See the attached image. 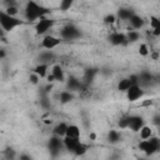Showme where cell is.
<instances>
[{"instance_id":"6da1fadb","label":"cell","mask_w":160,"mask_h":160,"mask_svg":"<svg viewBox=\"0 0 160 160\" xmlns=\"http://www.w3.org/2000/svg\"><path fill=\"white\" fill-rule=\"evenodd\" d=\"M50 12V9L38 4L36 1H28L25 4V11H24V15H25V19L29 21V22H34L44 16H46Z\"/></svg>"},{"instance_id":"7a4b0ae2","label":"cell","mask_w":160,"mask_h":160,"mask_svg":"<svg viewBox=\"0 0 160 160\" xmlns=\"http://www.w3.org/2000/svg\"><path fill=\"white\" fill-rule=\"evenodd\" d=\"M24 24H25V21L21 20V19H19L18 16L16 18L10 16L4 10H0V28L5 32H10L14 29H16L18 26H21Z\"/></svg>"},{"instance_id":"3957f363","label":"cell","mask_w":160,"mask_h":160,"mask_svg":"<svg viewBox=\"0 0 160 160\" xmlns=\"http://www.w3.org/2000/svg\"><path fill=\"white\" fill-rule=\"evenodd\" d=\"M139 150H141L146 156H151L154 155L156 151H159L160 149V140L158 136H150L148 140H141L138 144Z\"/></svg>"},{"instance_id":"277c9868","label":"cell","mask_w":160,"mask_h":160,"mask_svg":"<svg viewBox=\"0 0 160 160\" xmlns=\"http://www.w3.org/2000/svg\"><path fill=\"white\" fill-rule=\"evenodd\" d=\"M59 34H60L59 38L61 40H76L81 38V30L72 22H69L65 26H62Z\"/></svg>"},{"instance_id":"5b68a950","label":"cell","mask_w":160,"mask_h":160,"mask_svg":"<svg viewBox=\"0 0 160 160\" xmlns=\"http://www.w3.org/2000/svg\"><path fill=\"white\" fill-rule=\"evenodd\" d=\"M55 24V20L54 19H50L48 16H44L41 19H39L35 24V32L36 35H44L46 34Z\"/></svg>"},{"instance_id":"8992f818","label":"cell","mask_w":160,"mask_h":160,"mask_svg":"<svg viewBox=\"0 0 160 160\" xmlns=\"http://www.w3.org/2000/svg\"><path fill=\"white\" fill-rule=\"evenodd\" d=\"M62 148H64L62 146V138H59V136L52 135L49 139V141H48V149H49L50 155L52 158H56L60 154V151H61Z\"/></svg>"},{"instance_id":"52a82bcc","label":"cell","mask_w":160,"mask_h":160,"mask_svg":"<svg viewBox=\"0 0 160 160\" xmlns=\"http://www.w3.org/2000/svg\"><path fill=\"white\" fill-rule=\"evenodd\" d=\"M145 94V90L140 86V85H131L128 90H126V99L130 101V102H134V101H138L139 99H141Z\"/></svg>"},{"instance_id":"ba28073f","label":"cell","mask_w":160,"mask_h":160,"mask_svg":"<svg viewBox=\"0 0 160 160\" xmlns=\"http://www.w3.org/2000/svg\"><path fill=\"white\" fill-rule=\"evenodd\" d=\"M61 44V39L60 38H58V36H54V35H46V36H44V39L41 40V44H40V46L42 48V49H46V50H52V49H55L56 46H59Z\"/></svg>"},{"instance_id":"9c48e42d","label":"cell","mask_w":160,"mask_h":160,"mask_svg":"<svg viewBox=\"0 0 160 160\" xmlns=\"http://www.w3.org/2000/svg\"><path fill=\"white\" fill-rule=\"evenodd\" d=\"M145 125V120L140 115H130L129 116V122H128V129H130L134 132H139V130Z\"/></svg>"},{"instance_id":"30bf717a","label":"cell","mask_w":160,"mask_h":160,"mask_svg":"<svg viewBox=\"0 0 160 160\" xmlns=\"http://www.w3.org/2000/svg\"><path fill=\"white\" fill-rule=\"evenodd\" d=\"M109 42L111 45H115V46H120V45H126L128 44V40H126V35L124 32H119V31H114L109 35L108 38Z\"/></svg>"},{"instance_id":"8fae6325","label":"cell","mask_w":160,"mask_h":160,"mask_svg":"<svg viewBox=\"0 0 160 160\" xmlns=\"http://www.w3.org/2000/svg\"><path fill=\"white\" fill-rule=\"evenodd\" d=\"M66 88L68 91L72 92V91H81L84 89V84L75 76H69L66 80Z\"/></svg>"},{"instance_id":"7c38bea8","label":"cell","mask_w":160,"mask_h":160,"mask_svg":"<svg viewBox=\"0 0 160 160\" xmlns=\"http://www.w3.org/2000/svg\"><path fill=\"white\" fill-rule=\"evenodd\" d=\"M52 76H54V79H55V81H59V82H64L65 81V72H64V70H62V68L59 65V64H55V65H52V68H51V72H50Z\"/></svg>"},{"instance_id":"4fadbf2b","label":"cell","mask_w":160,"mask_h":160,"mask_svg":"<svg viewBox=\"0 0 160 160\" xmlns=\"http://www.w3.org/2000/svg\"><path fill=\"white\" fill-rule=\"evenodd\" d=\"M80 135H81V130L78 125L75 124H70L68 125L66 128V132H65V136L66 138H72V139H80Z\"/></svg>"},{"instance_id":"5bb4252c","label":"cell","mask_w":160,"mask_h":160,"mask_svg":"<svg viewBox=\"0 0 160 160\" xmlns=\"http://www.w3.org/2000/svg\"><path fill=\"white\" fill-rule=\"evenodd\" d=\"M79 142H80V139H72V138H66V136L62 138V146L70 152H72L75 150V148L79 145Z\"/></svg>"},{"instance_id":"9a60e30c","label":"cell","mask_w":160,"mask_h":160,"mask_svg":"<svg viewBox=\"0 0 160 160\" xmlns=\"http://www.w3.org/2000/svg\"><path fill=\"white\" fill-rule=\"evenodd\" d=\"M129 22H130V26L132 28V30H139V29H141L142 26H144V24H145V20L140 16V15H138V14H134L130 19H129Z\"/></svg>"},{"instance_id":"2e32d148","label":"cell","mask_w":160,"mask_h":160,"mask_svg":"<svg viewBox=\"0 0 160 160\" xmlns=\"http://www.w3.org/2000/svg\"><path fill=\"white\" fill-rule=\"evenodd\" d=\"M54 60H55V54L50 50H45V51L40 52V55H39V61H40L39 64H49L50 65V62H52Z\"/></svg>"},{"instance_id":"e0dca14e","label":"cell","mask_w":160,"mask_h":160,"mask_svg":"<svg viewBox=\"0 0 160 160\" xmlns=\"http://www.w3.org/2000/svg\"><path fill=\"white\" fill-rule=\"evenodd\" d=\"M48 71H49V64H38L32 70V72L36 74L40 79H45L48 76Z\"/></svg>"},{"instance_id":"ac0fdd59","label":"cell","mask_w":160,"mask_h":160,"mask_svg":"<svg viewBox=\"0 0 160 160\" xmlns=\"http://www.w3.org/2000/svg\"><path fill=\"white\" fill-rule=\"evenodd\" d=\"M66 128H68V124L66 122H59L58 125L54 126L52 135L59 136V138H64L65 136V132H66Z\"/></svg>"},{"instance_id":"d6986e66","label":"cell","mask_w":160,"mask_h":160,"mask_svg":"<svg viewBox=\"0 0 160 160\" xmlns=\"http://www.w3.org/2000/svg\"><path fill=\"white\" fill-rule=\"evenodd\" d=\"M134 14L135 12L131 9H119L118 10V18H119V20H124V21H129V19Z\"/></svg>"},{"instance_id":"ffe728a7","label":"cell","mask_w":160,"mask_h":160,"mask_svg":"<svg viewBox=\"0 0 160 160\" xmlns=\"http://www.w3.org/2000/svg\"><path fill=\"white\" fill-rule=\"evenodd\" d=\"M99 72V70L98 69H94V68H91V69H86L85 70V74H84V82L88 85V84H90V82H92V80H94V78L96 76V74Z\"/></svg>"},{"instance_id":"44dd1931","label":"cell","mask_w":160,"mask_h":160,"mask_svg":"<svg viewBox=\"0 0 160 160\" xmlns=\"http://www.w3.org/2000/svg\"><path fill=\"white\" fill-rule=\"evenodd\" d=\"M74 98H75L74 94L68 91V90H64V91H61L59 94V100H60L61 104H69V102H71L74 100Z\"/></svg>"},{"instance_id":"7402d4cb","label":"cell","mask_w":160,"mask_h":160,"mask_svg":"<svg viewBox=\"0 0 160 160\" xmlns=\"http://www.w3.org/2000/svg\"><path fill=\"white\" fill-rule=\"evenodd\" d=\"M89 145L88 144H84V142H79V145L75 148V150L72 151V154L75 155V156H82V155H85L86 152H88V150H89Z\"/></svg>"},{"instance_id":"603a6c76","label":"cell","mask_w":160,"mask_h":160,"mask_svg":"<svg viewBox=\"0 0 160 160\" xmlns=\"http://www.w3.org/2000/svg\"><path fill=\"white\" fill-rule=\"evenodd\" d=\"M121 140V134L118 130H110L108 132V141L110 144H116Z\"/></svg>"},{"instance_id":"cb8c5ba5","label":"cell","mask_w":160,"mask_h":160,"mask_svg":"<svg viewBox=\"0 0 160 160\" xmlns=\"http://www.w3.org/2000/svg\"><path fill=\"white\" fill-rule=\"evenodd\" d=\"M139 135L141 140H148L150 136H152V129L148 125H144L140 130H139Z\"/></svg>"},{"instance_id":"d4e9b609","label":"cell","mask_w":160,"mask_h":160,"mask_svg":"<svg viewBox=\"0 0 160 160\" xmlns=\"http://www.w3.org/2000/svg\"><path fill=\"white\" fill-rule=\"evenodd\" d=\"M126 35V40H128V44L129 42H136L138 40H140V32L136 31V30H129Z\"/></svg>"},{"instance_id":"484cf974","label":"cell","mask_w":160,"mask_h":160,"mask_svg":"<svg viewBox=\"0 0 160 160\" xmlns=\"http://www.w3.org/2000/svg\"><path fill=\"white\" fill-rule=\"evenodd\" d=\"M132 84H131V81L129 80V78H124V79H121L120 81H119V84H118V90L119 91H122V92H126V90L131 86Z\"/></svg>"},{"instance_id":"4316f807","label":"cell","mask_w":160,"mask_h":160,"mask_svg":"<svg viewBox=\"0 0 160 160\" xmlns=\"http://www.w3.org/2000/svg\"><path fill=\"white\" fill-rule=\"evenodd\" d=\"M4 156H5V160H14L16 158V151L12 148H6L4 150Z\"/></svg>"},{"instance_id":"83f0119b","label":"cell","mask_w":160,"mask_h":160,"mask_svg":"<svg viewBox=\"0 0 160 160\" xmlns=\"http://www.w3.org/2000/svg\"><path fill=\"white\" fill-rule=\"evenodd\" d=\"M129 116L130 115H122L120 119H119V121H118V126L120 128V129H128V122H129Z\"/></svg>"},{"instance_id":"f1b7e54d","label":"cell","mask_w":160,"mask_h":160,"mask_svg":"<svg viewBox=\"0 0 160 160\" xmlns=\"http://www.w3.org/2000/svg\"><path fill=\"white\" fill-rule=\"evenodd\" d=\"M72 4H74V1H72V0H62V1H60L59 8H60V10L66 11V10H69V9L72 6Z\"/></svg>"},{"instance_id":"f546056e","label":"cell","mask_w":160,"mask_h":160,"mask_svg":"<svg viewBox=\"0 0 160 160\" xmlns=\"http://www.w3.org/2000/svg\"><path fill=\"white\" fill-rule=\"evenodd\" d=\"M139 54H140V56H148L150 54V50H149V46H148L146 42L140 44V46H139Z\"/></svg>"},{"instance_id":"4dcf8cb0","label":"cell","mask_w":160,"mask_h":160,"mask_svg":"<svg viewBox=\"0 0 160 160\" xmlns=\"http://www.w3.org/2000/svg\"><path fill=\"white\" fill-rule=\"evenodd\" d=\"M150 28H151V30L156 29V28H160V19L158 16L150 15Z\"/></svg>"},{"instance_id":"1f68e13d","label":"cell","mask_w":160,"mask_h":160,"mask_svg":"<svg viewBox=\"0 0 160 160\" xmlns=\"http://www.w3.org/2000/svg\"><path fill=\"white\" fill-rule=\"evenodd\" d=\"M40 105L44 109H49L50 108V100H49V96L48 95H41L40 96Z\"/></svg>"},{"instance_id":"d6a6232c","label":"cell","mask_w":160,"mask_h":160,"mask_svg":"<svg viewBox=\"0 0 160 160\" xmlns=\"http://www.w3.org/2000/svg\"><path fill=\"white\" fill-rule=\"evenodd\" d=\"M115 21H116V16L114 14H108L106 16H104V22L106 25H112L115 24Z\"/></svg>"},{"instance_id":"836d02e7","label":"cell","mask_w":160,"mask_h":160,"mask_svg":"<svg viewBox=\"0 0 160 160\" xmlns=\"http://www.w3.org/2000/svg\"><path fill=\"white\" fill-rule=\"evenodd\" d=\"M4 11H5L8 15H10V16L16 18V15L19 14V8H18V6H12V8H8V9H5Z\"/></svg>"},{"instance_id":"e575fe53","label":"cell","mask_w":160,"mask_h":160,"mask_svg":"<svg viewBox=\"0 0 160 160\" xmlns=\"http://www.w3.org/2000/svg\"><path fill=\"white\" fill-rule=\"evenodd\" d=\"M39 80H40V78L36 75V74H30V76H29V81H30V84H32V85H38L39 84Z\"/></svg>"},{"instance_id":"d590c367","label":"cell","mask_w":160,"mask_h":160,"mask_svg":"<svg viewBox=\"0 0 160 160\" xmlns=\"http://www.w3.org/2000/svg\"><path fill=\"white\" fill-rule=\"evenodd\" d=\"M52 90V84H46L44 88H42V91H41V95H48L49 96V92H51Z\"/></svg>"},{"instance_id":"8d00e7d4","label":"cell","mask_w":160,"mask_h":160,"mask_svg":"<svg viewBox=\"0 0 160 160\" xmlns=\"http://www.w3.org/2000/svg\"><path fill=\"white\" fill-rule=\"evenodd\" d=\"M2 5L5 6V9H8V8L18 6V2H16V1H14V0H5V1H2Z\"/></svg>"},{"instance_id":"74e56055","label":"cell","mask_w":160,"mask_h":160,"mask_svg":"<svg viewBox=\"0 0 160 160\" xmlns=\"http://www.w3.org/2000/svg\"><path fill=\"white\" fill-rule=\"evenodd\" d=\"M19 160H32V156L26 154V152H21L19 155Z\"/></svg>"},{"instance_id":"f35d334b","label":"cell","mask_w":160,"mask_h":160,"mask_svg":"<svg viewBox=\"0 0 160 160\" xmlns=\"http://www.w3.org/2000/svg\"><path fill=\"white\" fill-rule=\"evenodd\" d=\"M45 79H46V81H48L49 84H52V82L55 81V79H54V76H52L51 74H48V76H46Z\"/></svg>"},{"instance_id":"ab89813d","label":"cell","mask_w":160,"mask_h":160,"mask_svg":"<svg viewBox=\"0 0 160 160\" xmlns=\"http://www.w3.org/2000/svg\"><path fill=\"white\" fill-rule=\"evenodd\" d=\"M6 58V50L5 49H0V60H2V59H5Z\"/></svg>"},{"instance_id":"60d3db41","label":"cell","mask_w":160,"mask_h":160,"mask_svg":"<svg viewBox=\"0 0 160 160\" xmlns=\"http://www.w3.org/2000/svg\"><path fill=\"white\" fill-rule=\"evenodd\" d=\"M159 119H160V116H159V114H156V115L154 116V124H155V125H159Z\"/></svg>"},{"instance_id":"b9f144b4","label":"cell","mask_w":160,"mask_h":160,"mask_svg":"<svg viewBox=\"0 0 160 160\" xmlns=\"http://www.w3.org/2000/svg\"><path fill=\"white\" fill-rule=\"evenodd\" d=\"M4 32H5V31H4V30L0 28V39H1L2 41H6V40H5V36H4Z\"/></svg>"},{"instance_id":"7bdbcfd3","label":"cell","mask_w":160,"mask_h":160,"mask_svg":"<svg viewBox=\"0 0 160 160\" xmlns=\"http://www.w3.org/2000/svg\"><path fill=\"white\" fill-rule=\"evenodd\" d=\"M151 58H152V59H154V60H156V59H158V58H159V52H158V51H156V52H154V54H152V55H151Z\"/></svg>"},{"instance_id":"ee69618b","label":"cell","mask_w":160,"mask_h":160,"mask_svg":"<svg viewBox=\"0 0 160 160\" xmlns=\"http://www.w3.org/2000/svg\"><path fill=\"white\" fill-rule=\"evenodd\" d=\"M44 122H45L46 125H49V124H52V120H51V119H45Z\"/></svg>"},{"instance_id":"f6af8a7d","label":"cell","mask_w":160,"mask_h":160,"mask_svg":"<svg viewBox=\"0 0 160 160\" xmlns=\"http://www.w3.org/2000/svg\"><path fill=\"white\" fill-rule=\"evenodd\" d=\"M118 159H120V156H119V155H112V156L110 158V160H118Z\"/></svg>"},{"instance_id":"bcb514c9","label":"cell","mask_w":160,"mask_h":160,"mask_svg":"<svg viewBox=\"0 0 160 160\" xmlns=\"http://www.w3.org/2000/svg\"><path fill=\"white\" fill-rule=\"evenodd\" d=\"M90 139H91V140H95V139H96V135H95L94 132H91V134H90Z\"/></svg>"},{"instance_id":"7dc6e473","label":"cell","mask_w":160,"mask_h":160,"mask_svg":"<svg viewBox=\"0 0 160 160\" xmlns=\"http://www.w3.org/2000/svg\"><path fill=\"white\" fill-rule=\"evenodd\" d=\"M139 160H148V159H139Z\"/></svg>"}]
</instances>
